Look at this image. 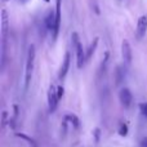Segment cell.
I'll list each match as a JSON object with an SVG mask.
<instances>
[{
    "mask_svg": "<svg viewBox=\"0 0 147 147\" xmlns=\"http://www.w3.org/2000/svg\"><path fill=\"white\" fill-rule=\"evenodd\" d=\"M34 61H35V47L30 45L27 52V61H26V70H25V89L28 88L31 78H32Z\"/></svg>",
    "mask_w": 147,
    "mask_h": 147,
    "instance_id": "6da1fadb",
    "label": "cell"
},
{
    "mask_svg": "<svg viewBox=\"0 0 147 147\" xmlns=\"http://www.w3.org/2000/svg\"><path fill=\"white\" fill-rule=\"evenodd\" d=\"M58 94H57V88L53 85L49 86L48 89V107H49V112H54L57 110L58 106Z\"/></svg>",
    "mask_w": 147,
    "mask_h": 147,
    "instance_id": "7a4b0ae2",
    "label": "cell"
},
{
    "mask_svg": "<svg viewBox=\"0 0 147 147\" xmlns=\"http://www.w3.org/2000/svg\"><path fill=\"white\" fill-rule=\"evenodd\" d=\"M121 56H123V61H124L125 66H130V63H132V58H133V52H132V47H130V44H129L128 40H123Z\"/></svg>",
    "mask_w": 147,
    "mask_h": 147,
    "instance_id": "3957f363",
    "label": "cell"
},
{
    "mask_svg": "<svg viewBox=\"0 0 147 147\" xmlns=\"http://www.w3.org/2000/svg\"><path fill=\"white\" fill-rule=\"evenodd\" d=\"M56 25H54V30L52 31V36L53 40H56L59 32V27H61V17H62V5L61 0H56Z\"/></svg>",
    "mask_w": 147,
    "mask_h": 147,
    "instance_id": "277c9868",
    "label": "cell"
},
{
    "mask_svg": "<svg viewBox=\"0 0 147 147\" xmlns=\"http://www.w3.org/2000/svg\"><path fill=\"white\" fill-rule=\"evenodd\" d=\"M74 48L76 51V65H78V69H83L84 63L86 62V53L83 48V44L80 41H78L74 45Z\"/></svg>",
    "mask_w": 147,
    "mask_h": 147,
    "instance_id": "5b68a950",
    "label": "cell"
},
{
    "mask_svg": "<svg viewBox=\"0 0 147 147\" xmlns=\"http://www.w3.org/2000/svg\"><path fill=\"white\" fill-rule=\"evenodd\" d=\"M119 101L124 109H128V107L132 105V101H133L132 92L128 88H121L119 90Z\"/></svg>",
    "mask_w": 147,
    "mask_h": 147,
    "instance_id": "8992f818",
    "label": "cell"
},
{
    "mask_svg": "<svg viewBox=\"0 0 147 147\" xmlns=\"http://www.w3.org/2000/svg\"><path fill=\"white\" fill-rule=\"evenodd\" d=\"M146 31H147V16H141L138 18V22H137V28H136V36L137 39H142L143 36L146 35Z\"/></svg>",
    "mask_w": 147,
    "mask_h": 147,
    "instance_id": "52a82bcc",
    "label": "cell"
},
{
    "mask_svg": "<svg viewBox=\"0 0 147 147\" xmlns=\"http://www.w3.org/2000/svg\"><path fill=\"white\" fill-rule=\"evenodd\" d=\"M70 62H71V54H70V52H66L65 58H63V62H62L61 69H59V72H58V78L59 79H65V76L67 75L69 69H70Z\"/></svg>",
    "mask_w": 147,
    "mask_h": 147,
    "instance_id": "ba28073f",
    "label": "cell"
},
{
    "mask_svg": "<svg viewBox=\"0 0 147 147\" xmlns=\"http://www.w3.org/2000/svg\"><path fill=\"white\" fill-rule=\"evenodd\" d=\"M8 31V14L7 10L3 9L1 10V36H3V54L4 57V51H5V35Z\"/></svg>",
    "mask_w": 147,
    "mask_h": 147,
    "instance_id": "9c48e42d",
    "label": "cell"
},
{
    "mask_svg": "<svg viewBox=\"0 0 147 147\" xmlns=\"http://www.w3.org/2000/svg\"><path fill=\"white\" fill-rule=\"evenodd\" d=\"M44 25H45L47 30H49L51 32L54 30V25H56V12L49 10L47 17H45V20H44Z\"/></svg>",
    "mask_w": 147,
    "mask_h": 147,
    "instance_id": "30bf717a",
    "label": "cell"
},
{
    "mask_svg": "<svg viewBox=\"0 0 147 147\" xmlns=\"http://www.w3.org/2000/svg\"><path fill=\"white\" fill-rule=\"evenodd\" d=\"M63 120L67 123V124L71 125L72 128H75V129H78V128L80 127V120H79V117L74 114H67Z\"/></svg>",
    "mask_w": 147,
    "mask_h": 147,
    "instance_id": "8fae6325",
    "label": "cell"
},
{
    "mask_svg": "<svg viewBox=\"0 0 147 147\" xmlns=\"http://www.w3.org/2000/svg\"><path fill=\"white\" fill-rule=\"evenodd\" d=\"M124 76H125V71L121 66H117L115 69V84L116 85H120L121 81L124 80Z\"/></svg>",
    "mask_w": 147,
    "mask_h": 147,
    "instance_id": "7c38bea8",
    "label": "cell"
},
{
    "mask_svg": "<svg viewBox=\"0 0 147 147\" xmlns=\"http://www.w3.org/2000/svg\"><path fill=\"white\" fill-rule=\"evenodd\" d=\"M98 41H99V39H98V38H96L93 41H92L90 45H89L88 52H86V61H88V59H90V57L94 54V52H96L97 47H98Z\"/></svg>",
    "mask_w": 147,
    "mask_h": 147,
    "instance_id": "4fadbf2b",
    "label": "cell"
},
{
    "mask_svg": "<svg viewBox=\"0 0 147 147\" xmlns=\"http://www.w3.org/2000/svg\"><path fill=\"white\" fill-rule=\"evenodd\" d=\"M13 111H14L13 117L9 119V127L12 128V129L16 127V121L18 120V115H20V107H18V105H14V106H13Z\"/></svg>",
    "mask_w": 147,
    "mask_h": 147,
    "instance_id": "5bb4252c",
    "label": "cell"
},
{
    "mask_svg": "<svg viewBox=\"0 0 147 147\" xmlns=\"http://www.w3.org/2000/svg\"><path fill=\"white\" fill-rule=\"evenodd\" d=\"M16 136H17L18 138H22V140L27 141V142L30 143V145L32 146V147H38V146H36V143H35V142H34V141H32V138L27 137V136H26V134H23V133H17V134H16Z\"/></svg>",
    "mask_w": 147,
    "mask_h": 147,
    "instance_id": "9a60e30c",
    "label": "cell"
},
{
    "mask_svg": "<svg viewBox=\"0 0 147 147\" xmlns=\"http://www.w3.org/2000/svg\"><path fill=\"white\" fill-rule=\"evenodd\" d=\"M119 134L121 136V137H125V136L128 134V125L125 124V123H121V124H120V128H119Z\"/></svg>",
    "mask_w": 147,
    "mask_h": 147,
    "instance_id": "2e32d148",
    "label": "cell"
},
{
    "mask_svg": "<svg viewBox=\"0 0 147 147\" xmlns=\"http://www.w3.org/2000/svg\"><path fill=\"white\" fill-rule=\"evenodd\" d=\"M140 111L142 114V116L147 119V102H141L140 103Z\"/></svg>",
    "mask_w": 147,
    "mask_h": 147,
    "instance_id": "e0dca14e",
    "label": "cell"
},
{
    "mask_svg": "<svg viewBox=\"0 0 147 147\" xmlns=\"http://www.w3.org/2000/svg\"><path fill=\"white\" fill-rule=\"evenodd\" d=\"M7 121H8V112L7 111H3V114H1V128H3V129L5 128Z\"/></svg>",
    "mask_w": 147,
    "mask_h": 147,
    "instance_id": "ac0fdd59",
    "label": "cell"
},
{
    "mask_svg": "<svg viewBox=\"0 0 147 147\" xmlns=\"http://www.w3.org/2000/svg\"><path fill=\"white\" fill-rule=\"evenodd\" d=\"M57 94H58V98L62 99V97H63V94H65V89H63V86L62 85L57 86Z\"/></svg>",
    "mask_w": 147,
    "mask_h": 147,
    "instance_id": "d6986e66",
    "label": "cell"
},
{
    "mask_svg": "<svg viewBox=\"0 0 147 147\" xmlns=\"http://www.w3.org/2000/svg\"><path fill=\"white\" fill-rule=\"evenodd\" d=\"M98 141H99V129L97 128L96 129V142H98Z\"/></svg>",
    "mask_w": 147,
    "mask_h": 147,
    "instance_id": "ffe728a7",
    "label": "cell"
},
{
    "mask_svg": "<svg viewBox=\"0 0 147 147\" xmlns=\"http://www.w3.org/2000/svg\"><path fill=\"white\" fill-rule=\"evenodd\" d=\"M93 7H94V10H96V13H99V10H98V7H97V0H93Z\"/></svg>",
    "mask_w": 147,
    "mask_h": 147,
    "instance_id": "44dd1931",
    "label": "cell"
},
{
    "mask_svg": "<svg viewBox=\"0 0 147 147\" xmlns=\"http://www.w3.org/2000/svg\"><path fill=\"white\" fill-rule=\"evenodd\" d=\"M142 147H147V138H145V140L142 141Z\"/></svg>",
    "mask_w": 147,
    "mask_h": 147,
    "instance_id": "7402d4cb",
    "label": "cell"
},
{
    "mask_svg": "<svg viewBox=\"0 0 147 147\" xmlns=\"http://www.w3.org/2000/svg\"><path fill=\"white\" fill-rule=\"evenodd\" d=\"M44 1H45V3H49V1H51V0H44Z\"/></svg>",
    "mask_w": 147,
    "mask_h": 147,
    "instance_id": "603a6c76",
    "label": "cell"
},
{
    "mask_svg": "<svg viewBox=\"0 0 147 147\" xmlns=\"http://www.w3.org/2000/svg\"><path fill=\"white\" fill-rule=\"evenodd\" d=\"M3 1H8V0H3Z\"/></svg>",
    "mask_w": 147,
    "mask_h": 147,
    "instance_id": "cb8c5ba5",
    "label": "cell"
}]
</instances>
